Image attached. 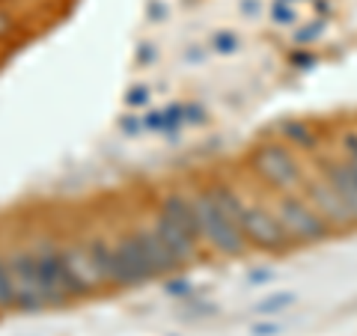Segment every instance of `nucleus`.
Returning <instances> with one entry per match:
<instances>
[{"mask_svg": "<svg viewBox=\"0 0 357 336\" xmlns=\"http://www.w3.org/2000/svg\"><path fill=\"white\" fill-rule=\"evenodd\" d=\"M191 203L197 211L199 238H206L211 247L227 253V256H241L248 250V238H244L241 227L236 223V217L211 197V190H199V194L191 197Z\"/></svg>", "mask_w": 357, "mask_h": 336, "instance_id": "f257e3e1", "label": "nucleus"}, {"mask_svg": "<svg viewBox=\"0 0 357 336\" xmlns=\"http://www.w3.org/2000/svg\"><path fill=\"white\" fill-rule=\"evenodd\" d=\"M274 215L283 223L292 244H319L333 232L328 220L307 203L304 194H280V199L274 203Z\"/></svg>", "mask_w": 357, "mask_h": 336, "instance_id": "f03ea898", "label": "nucleus"}, {"mask_svg": "<svg viewBox=\"0 0 357 336\" xmlns=\"http://www.w3.org/2000/svg\"><path fill=\"white\" fill-rule=\"evenodd\" d=\"M250 164L262 182L283 190V194H292V188L304 185V170H301L298 158L286 143H262V146L253 152Z\"/></svg>", "mask_w": 357, "mask_h": 336, "instance_id": "7ed1b4c3", "label": "nucleus"}, {"mask_svg": "<svg viewBox=\"0 0 357 336\" xmlns=\"http://www.w3.org/2000/svg\"><path fill=\"white\" fill-rule=\"evenodd\" d=\"M33 253H36V274H39V289H42L45 307H66L75 295H72L63 250L54 247L51 241H42Z\"/></svg>", "mask_w": 357, "mask_h": 336, "instance_id": "20e7f679", "label": "nucleus"}, {"mask_svg": "<svg viewBox=\"0 0 357 336\" xmlns=\"http://www.w3.org/2000/svg\"><path fill=\"white\" fill-rule=\"evenodd\" d=\"M238 227L244 232L248 244H253L256 250H265V253H280L286 250L289 244V235L283 229V223L277 220L274 211H268L262 206H250L244 203L241 206V215H238Z\"/></svg>", "mask_w": 357, "mask_h": 336, "instance_id": "39448f33", "label": "nucleus"}, {"mask_svg": "<svg viewBox=\"0 0 357 336\" xmlns=\"http://www.w3.org/2000/svg\"><path fill=\"white\" fill-rule=\"evenodd\" d=\"M304 190L301 194L307 197V203L319 211L321 217L328 220V227L337 232V229H351V227H357V220L351 217V211H349V206L340 199V194L333 190V185L328 182V176L321 173L319 178H304V185H301Z\"/></svg>", "mask_w": 357, "mask_h": 336, "instance_id": "423d86ee", "label": "nucleus"}, {"mask_svg": "<svg viewBox=\"0 0 357 336\" xmlns=\"http://www.w3.org/2000/svg\"><path fill=\"white\" fill-rule=\"evenodd\" d=\"M9 274H13V292H15V307L24 312H42L45 298L39 289V274H36V253H15L6 262Z\"/></svg>", "mask_w": 357, "mask_h": 336, "instance_id": "0eeeda50", "label": "nucleus"}, {"mask_svg": "<svg viewBox=\"0 0 357 336\" xmlns=\"http://www.w3.org/2000/svg\"><path fill=\"white\" fill-rule=\"evenodd\" d=\"M152 277L155 274H152V268L146 262V256H143V250H140L137 238H122L114 247V283L137 289Z\"/></svg>", "mask_w": 357, "mask_h": 336, "instance_id": "6e6552de", "label": "nucleus"}, {"mask_svg": "<svg viewBox=\"0 0 357 336\" xmlns=\"http://www.w3.org/2000/svg\"><path fill=\"white\" fill-rule=\"evenodd\" d=\"M155 232H158V238L167 244V250H170L176 259H178V265L188 262V259H194V256H197V244H199V238H197L194 232H188L185 227H178L173 217H167L164 211H161L158 217H155Z\"/></svg>", "mask_w": 357, "mask_h": 336, "instance_id": "1a4fd4ad", "label": "nucleus"}, {"mask_svg": "<svg viewBox=\"0 0 357 336\" xmlns=\"http://www.w3.org/2000/svg\"><path fill=\"white\" fill-rule=\"evenodd\" d=\"M63 259H66V271H69V283H72V295L75 298H84L93 292V286L98 283V277L93 271V262L86 256V247L75 244V247H66L63 250Z\"/></svg>", "mask_w": 357, "mask_h": 336, "instance_id": "9d476101", "label": "nucleus"}, {"mask_svg": "<svg viewBox=\"0 0 357 336\" xmlns=\"http://www.w3.org/2000/svg\"><path fill=\"white\" fill-rule=\"evenodd\" d=\"M134 238H137L140 250H143V256H146V262H149V268H152V274H155V277L170 274L173 268L178 265V259H176L170 250H167V244L158 238L155 227H152V229H140L137 235H134Z\"/></svg>", "mask_w": 357, "mask_h": 336, "instance_id": "9b49d317", "label": "nucleus"}, {"mask_svg": "<svg viewBox=\"0 0 357 336\" xmlns=\"http://www.w3.org/2000/svg\"><path fill=\"white\" fill-rule=\"evenodd\" d=\"M321 173L328 176V182L333 185V190L340 194V199L349 206L351 217L357 220V178L351 173V167L345 161H328L325 167H321Z\"/></svg>", "mask_w": 357, "mask_h": 336, "instance_id": "f8f14e48", "label": "nucleus"}, {"mask_svg": "<svg viewBox=\"0 0 357 336\" xmlns=\"http://www.w3.org/2000/svg\"><path fill=\"white\" fill-rule=\"evenodd\" d=\"M86 256H89V262H93L98 283H105V280L114 283V247H110L105 238H93L86 244Z\"/></svg>", "mask_w": 357, "mask_h": 336, "instance_id": "ddd939ff", "label": "nucleus"}, {"mask_svg": "<svg viewBox=\"0 0 357 336\" xmlns=\"http://www.w3.org/2000/svg\"><path fill=\"white\" fill-rule=\"evenodd\" d=\"M280 137H283V143H292V146H301L307 152H316V146H319L316 131H312L310 125H304V122H298V119L283 122V125H280Z\"/></svg>", "mask_w": 357, "mask_h": 336, "instance_id": "4468645a", "label": "nucleus"}, {"mask_svg": "<svg viewBox=\"0 0 357 336\" xmlns=\"http://www.w3.org/2000/svg\"><path fill=\"white\" fill-rule=\"evenodd\" d=\"M292 304H295V295H292V292H277V295H271V298L259 300V304L253 307V312H256V316H277V312L289 310Z\"/></svg>", "mask_w": 357, "mask_h": 336, "instance_id": "2eb2a0df", "label": "nucleus"}, {"mask_svg": "<svg viewBox=\"0 0 357 336\" xmlns=\"http://www.w3.org/2000/svg\"><path fill=\"white\" fill-rule=\"evenodd\" d=\"M15 307V292H13V274H9V265L0 262V310Z\"/></svg>", "mask_w": 357, "mask_h": 336, "instance_id": "dca6fc26", "label": "nucleus"}, {"mask_svg": "<svg viewBox=\"0 0 357 336\" xmlns=\"http://www.w3.org/2000/svg\"><path fill=\"white\" fill-rule=\"evenodd\" d=\"M164 119H167L164 131H167V134H170V137H173V134H176L178 128L185 125V107H182V105H170V107L164 110Z\"/></svg>", "mask_w": 357, "mask_h": 336, "instance_id": "f3484780", "label": "nucleus"}, {"mask_svg": "<svg viewBox=\"0 0 357 336\" xmlns=\"http://www.w3.org/2000/svg\"><path fill=\"white\" fill-rule=\"evenodd\" d=\"M211 48H215V54H236L238 51V36L236 33H218V36L211 39Z\"/></svg>", "mask_w": 357, "mask_h": 336, "instance_id": "a211bd4d", "label": "nucleus"}, {"mask_svg": "<svg viewBox=\"0 0 357 336\" xmlns=\"http://www.w3.org/2000/svg\"><path fill=\"white\" fill-rule=\"evenodd\" d=\"M271 18L277 21V24H292V21H295L292 0H274V6H271Z\"/></svg>", "mask_w": 357, "mask_h": 336, "instance_id": "6ab92c4d", "label": "nucleus"}, {"mask_svg": "<svg viewBox=\"0 0 357 336\" xmlns=\"http://www.w3.org/2000/svg\"><path fill=\"white\" fill-rule=\"evenodd\" d=\"M149 102V86H134L126 93V105L128 107H137V105H146Z\"/></svg>", "mask_w": 357, "mask_h": 336, "instance_id": "aec40b11", "label": "nucleus"}, {"mask_svg": "<svg viewBox=\"0 0 357 336\" xmlns=\"http://www.w3.org/2000/svg\"><path fill=\"white\" fill-rule=\"evenodd\" d=\"M119 128H122V131H126V134H128V137H137V134L143 131V122H140L137 116H134V114H126V116H122V119H119Z\"/></svg>", "mask_w": 357, "mask_h": 336, "instance_id": "412c9836", "label": "nucleus"}, {"mask_svg": "<svg viewBox=\"0 0 357 336\" xmlns=\"http://www.w3.org/2000/svg\"><path fill=\"white\" fill-rule=\"evenodd\" d=\"M167 119H164V110H152V114H146V119H143V128L146 131H164Z\"/></svg>", "mask_w": 357, "mask_h": 336, "instance_id": "4be33fe9", "label": "nucleus"}, {"mask_svg": "<svg viewBox=\"0 0 357 336\" xmlns=\"http://www.w3.org/2000/svg\"><path fill=\"white\" fill-rule=\"evenodd\" d=\"M185 122H191V125L206 122V110L199 107V105H185Z\"/></svg>", "mask_w": 357, "mask_h": 336, "instance_id": "5701e85b", "label": "nucleus"}, {"mask_svg": "<svg viewBox=\"0 0 357 336\" xmlns=\"http://www.w3.org/2000/svg\"><path fill=\"white\" fill-rule=\"evenodd\" d=\"M277 333H280V324H274V321L253 324V328H250V336H277Z\"/></svg>", "mask_w": 357, "mask_h": 336, "instance_id": "b1692460", "label": "nucleus"}, {"mask_svg": "<svg viewBox=\"0 0 357 336\" xmlns=\"http://www.w3.org/2000/svg\"><path fill=\"white\" fill-rule=\"evenodd\" d=\"M167 292L170 295H188L191 292V283H188V280H173V283H167Z\"/></svg>", "mask_w": 357, "mask_h": 336, "instance_id": "393cba45", "label": "nucleus"}, {"mask_svg": "<svg viewBox=\"0 0 357 336\" xmlns=\"http://www.w3.org/2000/svg\"><path fill=\"white\" fill-rule=\"evenodd\" d=\"M321 27H325V21H312V27H307V30H301V33H295V39H301V42H307V39H312L316 33H321Z\"/></svg>", "mask_w": 357, "mask_h": 336, "instance_id": "a878e982", "label": "nucleus"}, {"mask_svg": "<svg viewBox=\"0 0 357 336\" xmlns=\"http://www.w3.org/2000/svg\"><path fill=\"white\" fill-rule=\"evenodd\" d=\"M152 60H155V48H152V45H143L140 54H137V63L146 66V63H152Z\"/></svg>", "mask_w": 357, "mask_h": 336, "instance_id": "bb28decb", "label": "nucleus"}, {"mask_svg": "<svg viewBox=\"0 0 357 336\" xmlns=\"http://www.w3.org/2000/svg\"><path fill=\"white\" fill-rule=\"evenodd\" d=\"M9 30H13V15H9V13H0V39H3Z\"/></svg>", "mask_w": 357, "mask_h": 336, "instance_id": "cd10ccee", "label": "nucleus"}, {"mask_svg": "<svg viewBox=\"0 0 357 336\" xmlns=\"http://www.w3.org/2000/svg\"><path fill=\"white\" fill-rule=\"evenodd\" d=\"M241 9H244L248 15H256V13H259V0H244Z\"/></svg>", "mask_w": 357, "mask_h": 336, "instance_id": "c85d7f7f", "label": "nucleus"}, {"mask_svg": "<svg viewBox=\"0 0 357 336\" xmlns=\"http://www.w3.org/2000/svg\"><path fill=\"white\" fill-rule=\"evenodd\" d=\"M149 15H152V18H155V21H161V18H164V15H167V9H164V6H161V3H152V6H149Z\"/></svg>", "mask_w": 357, "mask_h": 336, "instance_id": "c756f323", "label": "nucleus"}, {"mask_svg": "<svg viewBox=\"0 0 357 336\" xmlns=\"http://www.w3.org/2000/svg\"><path fill=\"white\" fill-rule=\"evenodd\" d=\"M268 277H271V271H256V274H250L248 280H250V283H262V280H268Z\"/></svg>", "mask_w": 357, "mask_h": 336, "instance_id": "7c9ffc66", "label": "nucleus"}, {"mask_svg": "<svg viewBox=\"0 0 357 336\" xmlns=\"http://www.w3.org/2000/svg\"><path fill=\"white\" fill-rule=\"evenodd\" d=\"M342 161H345V158H342ZM345 164L351 167V173H354V178H357V161H345Z\"/></svg>", "mask_w": 357, "mask_h": 336, "instance_id": "2f4dec72", "label": "nucleus"}]
</instances>
